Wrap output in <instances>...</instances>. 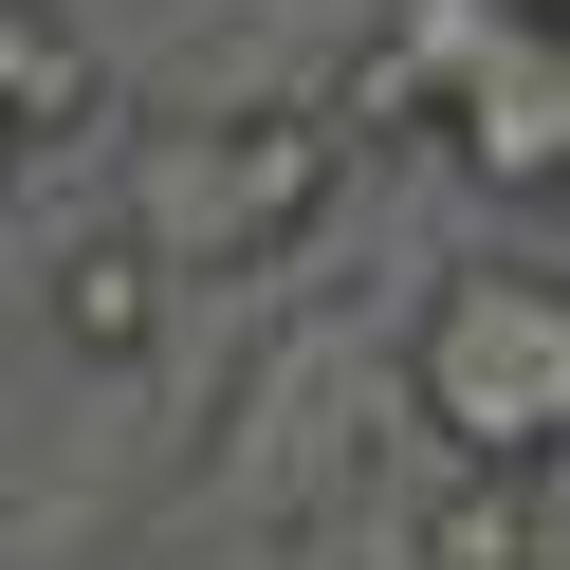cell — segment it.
I'll list each match as a JSON object with an SVG mask.
<instances>
[{
    "mask_svg": "<svg viewBox=\"0 0 570 570\" xmlns=\"http://www.w3.org/2000/svg\"><path fill=\"white\" fill-rule=\"evenodd\" d=\"M405 405L442 423L460 479H552L570 460V276H533V258L442 276L405 332Z\"/></svg>",
    "mask_w": 570,
    "mask_h": 570,
    "instance_id": "cell-1",
    "label": "cell"
},
{
    "mask_svg": "<svg viewBox=\"0 0 570 570\" xmlns=\"http://www.w3.org/2000/svg\"><path fill=\"white\" fill-rule=\"evenodd\" d=\"M332 185H350V129L332 111H222V129H166V148L129 166V222L111 239H148L166 276H239V258H276Z\"/></svg>",
    "mask_w": 570,
    "mask_h": 570,
    "instance_id": "cell-2",
    "label": "cell"
},
{
    "mask_svg": "<svg viewBox=\"0 0 570 570\" xmlns=\"http://www.w3.org/2000/svg\"><path fill=\"white\" fill-rule=\"evenodd\" d=\"M442 148H460V185H497V203L570 185V19H515V38H497L479 75H460Z\"/></svg>",
    "mask_w": 570,
    "mask_h": 570,
    "instance_id": "cell-3",
    "label": "cell"
},
{
    "mask_svg": "<svg viewBox=\"0 0 570 570\" xmlns=\"http://www.w3.org/2000/svg\"><path fill=\"white\" fill-rule=\"evenodd\" d=\"M92 111H111V75H92V38L56 19V0H0V129H19V148H75Z\"/></svg>",
    "mask_w": 570,
    "mask_h": 570,
    "instance_id": "cell-4",
    "label": "cell"
},
{
    "mask_svg": "<svg viewBox=\"0 0 570 570\" xmlns=\"http://www.w3.org/2000/svg\"><path fill=\"white\" fill-rule=\"evenodd\" d=\"M56 350H92V368H148L166 350V258L148 239H75L56 258Z\"/></svg>",
    "mask_w": 570,
    "mask_h": 570,
    "instance_id": "cell-5",
    "label": "cell"
},
{
    "mask_svg": "<svg viewBox=\"0 0 570 570\" xmlns=\"http://www.w3.org/2000/svg\"><path fill=\"white\" fill-rule=\"evenodd\" d=\"M533 552V479H460L442 497V570H515Z\"/></svg>",
    "mask_w": 570,
    "mask_h": 570,
    "instance_id": "cell-6",
    "label": "cell"
},
{
    "mask_svg": "<svg viewBox=\"0 0 570 570\" xmlns=\"http://www.w3.org/2000/svg\"><path fill=\"white\" fill-rule=\"evenodd\" d=\"M19 166H38V148H19V129H0V203H19Z\"/></svg>",
    "mask_w": 570,
    "mask_h": 570,
    "instance_id": "cell-7",
    "label": "cell"
}]
</instances>
